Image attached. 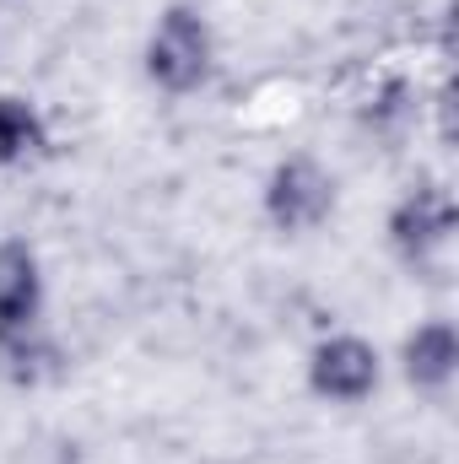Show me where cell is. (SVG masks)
<instances>
[{"mask_svg": "<svg viewBox=\"0 0 459 464\" xmlns=\"http://www.w3.org/2000/svg\"><path fill=\"white\" fill-rule=\"evenodd\" d=\"M206 60H211V38H206L200 16L195 11H168L157 38H151V76L173 92H190L206 76Z\"/></svg>", "mask_w": 459, "mask_h": 464, "instance_id": "1", "label": "cell"}, {"mask_svg": "<svg viewBox=\"0 0 459 464\" xmlns=\"http://www.w3.org/2000/svg\"><path fill=\"white\" fill-rule=\"evenodd\" d=\"M33 140H38V119L27 114L22 103L0 98V157H22Z\"/></svg>", "mask_w": 459, "mask_h": 464, "instance_id": "7", "label": "cell"}, {"mask_svg": "<svg viewBox=\"0 0 459 464\" xmlns=\"http://www.w3.org/2000/svg\"><path fill=\"white\" fill-rule=\"evenodd\" d=\"M33 308H38V270H33V254H27L22 243H5V248H0V341L27 335Z\"/></svg>", "mask_w": 459, "mask_h": 464, "instance_id": "3", "label": "cell"}, {"mask_svg": "<svg viewBox=\"0 0 459 464\" xmlns=\"http://www.w3.org/2000/svg\"><path fill=\"white\" fill-rule=\"evenodd\" d=\"M378 378V362L362 341H330L314 356V389L336 394V400H362Z\"/></svg>", "mask_w": 459, "mask_h": 464, "instance_id": "4", "label": "cell"}, {"mask_svg": "<svg viewBox=\"0 0 459 464\" xmlns=\"http://www.w3.org/2000/svg\"><path fill=\"white\" fill-rule=\"evenodd\" d=\"M449 227H454V206H449V195H444V189H416V195L395 211V243H400V248H411V254H422V248L444 243Z\"/></svg>", "mask_w": 459, "mask_h": 464, "instance_id": "5", "label": "cell"}, {"mask_svg": "<svg viewBox=\"0 0 459 464\" xmlns=\"http://www.w3.org/2000/svg\"><path fill=\"white\" fill-rule=\"evenodd\" d=\"M330 211V179L314 162H287L270 184V217L281 227H314Z\"/></svg>", "mask_w": 459, "mask_h": 464, "instance_id": "2", "label": "cell"}, {"mask_svg": "<svg viewBox=\"0 0 459 464\" xmlns=\"http://www.w3.org/2000/svg\"><path fill=\"white\" fill-rule=\"evenodd\" d=\"M405 362H411V378L416 383H444L459 362V346H454V330L449 324H427L416 330V341L405 346Z\"/></svg>", "mask_w": 459, "mask_h": 464, "instance_id": "6", "label": "cell"}]
</instances>
